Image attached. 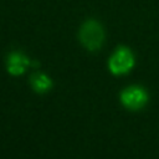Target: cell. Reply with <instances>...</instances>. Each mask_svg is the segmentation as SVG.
<instances>
[{
    "mask_svg": "<svg viewBox=\"0 0 159 159\" xmlns=\"http://www.w3.org/2000/svg\"><path fill=\"white\" fill-rule=\"evenodd\" d=\"M31 65V60L20 51H11L6 58V70L11 76H20Z\"/></svg>",
    "mask_w": 159,
    "mask_h": 159,
    "instance_id": "277c9868",
    "label": "cell"
},
{
    "mask_svg": "<svg viewBox=\"0 0 159 159\" xmlns=\"http://www.w3.org/2000/svg\"><path fill=\"white\" fill-rule=\"evenodd\" d=\"M119 99L124 108L129 111H140L147 106L149 96L143 87L133 84V86L125 87L120 92Z\"/></svg>",
    "mask_w": 159,
    "mask_h": 159,
    "instance_id": "3957f363",
    "label": "cell"
},
{
    "mask_svg": "<svg viewBox=\"0 0 159 159\" xmlns=\"http://www.w3.org/2000/svg\"><path fill=\"white\" fill-rule=\"evenodd\" d=\"M30 86L36 93L43 94L52 88V80L46 73L36 71L30 76Z\"/></svg>",
    "mask_w": 159,
    "mask_h": 159,
    "instance_id": "5b68a950",
    "label": "cell"
},
{
    "mask_svg": "<svg viewBox=\"0 0 159 159\" xmlns=\"http://www.w3.org/2000/svg\"><path fill=\"white\" fill-rule=\"evenodd\" d=\"M78 39L83 47L88 51H97L102 47L104 42V30L103 26L94 19L86 20L78 31Z\"/></svg>",
    "mask_w": 159,
    "mask_h": 159,
    "instance_id": "6da1fadb",
    "label": "cell"
},
{
    "mask_svg": "<svg viewBox=\"0 0 159 159\" xmlns=\"http://www.w3.org/2000/svg\"><path fill=\"white\" fill-rule=\"evenodd\" d=\"M134 63H135V60L132 50L127 46H119L109 57L108 68L111 73L116 76H120V75L128 73L133 68Z\"/></svg>",
    "mask_w": 159,
    "mask_h": 159,
    "instance_id": "7a4b0ae2",
    "label": "cell"
}]
</instances>
